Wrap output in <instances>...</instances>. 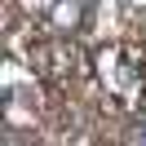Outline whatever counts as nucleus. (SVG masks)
Returning a JSON list of instances; mask_svg holds the SVG:
<instances>
[{
	"label": "nucleus",
	"instance_id": "obj_4",
	"mask_svg": "<svg viewBox=\"0 0 146 146\" xmlns=\"http://www.w3.org/2000/svg\"><path fill=\"white\" fill-rule=\"evenodd\" d=\"M142 137H146V128H142Z\"/></svg>",
	"mask_w": 146,
	"mask_h": 146
},
{
	"label": "nucleus",
	"instance_id": "obj_1",
	"mask_svg": "<svg viewBox=\"0 0 146 146\" xmlns=\"http://www.w3.org/2000/svg\"><path fill=\"white\" fill-rule=\"evenodd\" d=\"M93 66H98L102 89L111 93V102H115L119 111H142V102H146V62H142V49H133V44H106V49H98Z\"/></svg>",
	"mask_w": 146,
	"mask_h": 146
},
{
	"label": "nucleus",
	"instance_id": "obj_3",
	"mask_svg": "<svg viewBox=\"0 0 146 146\" xmlns=\"http://www.w3.org/2000/svg\"><path fill=\"white\" fill-rule=\"evenodd\" d=\"M84 13H89V0H53V9H49V27H53L58 36L80 31V27H84Z\"/></svg>",
	"mask_w": 146,
	"mask_h": 146
},
{
	"label": "nucleus",
	"instance_id": "obj_2",
	"mask_svg": "<svg viewBox=\"0 0 146 146\" xmlns=\"http://www.w3.org/2000/svg\"><path fill=\"white\" fill-rule=\"evenodd\" d=\"M31 58H36V66H40L44 75H58V80L80 71V53H75L71 44H44V49H36Z\"/></svg>",
	"mask_w": 146,
	"mask_h": 146
}]
</instances>
